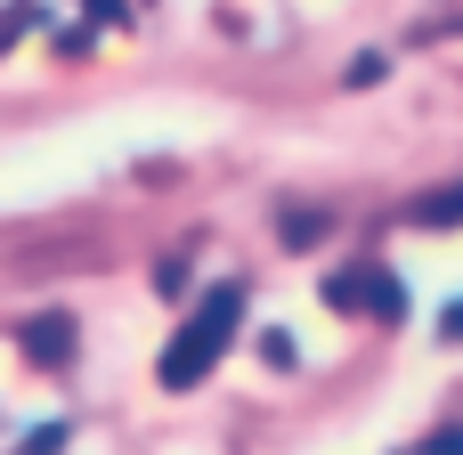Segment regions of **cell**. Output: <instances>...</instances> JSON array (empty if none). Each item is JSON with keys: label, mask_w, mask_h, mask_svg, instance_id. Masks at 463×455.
<instances>
[{"label": "cell", "mask_w": 463, "mask_h": 455, "mask_svg": "<svg viewBox=\"0 0 463 455\" xmlns=\"http://www.w3.org/2000/svg\"><path fill=\"white\" fill-rule=\"evenodd\" d=\"M236 309H244V285H220V293L187 318V334L163 350V383H171V391H195V383L220 366V350H228V334H236Z\"/></svg>", "instance_id": "1"}, {"label": "cell", "mask_w": 463, "mask_h": 455, "mask_svg": "<svg viewBox=\"0 0 463 455\" xmlns=\"http://www.w3.org/2000/svg\"><path fill=\"white\" fill-rule=\"evenodd\" d=\"M415 220H423V228H456V220H463V187H448V195H423V204H415Z\"/></svg>", "instance_id": "3"}, {"label": "cell", "mask_w": 463, "mask_h": 455, "mask_svg": "<svg viewBox=\"0 0 463 455\" xmlns=\"http://www.w3.org/2000/svg\"><path fill=\"white\" fill-rule=\"evenodd\" d=\"M24 24H41V8H8V16H0V49H8V41L24 33Z\"/></svg>", "instance_id": "4"}, {"label": "cell", "mask_w": 463, "mask_h": 455, "mask_svg": "<svg viewBox=\"0 0 463 455\" xmlns=\"http://www.w3.org/2000/svg\"><path fill=\"white\" fill-rule=\"evenodd\" d=\"M423 455H463V431H439V440H431Z\"/></svg>", "instance_id": "6"}, {"label": "cell", "mask_w": 463, "mask_h": 455, "mask_svg": "<svg viewBox=\"0 0 463 455\" xmlns=\"http://www.w3.org/2000/svg\"><path fill=\"white\" fill-rule=\"evenodd\" d=\"M448 342H463V301H456V309H448Z\"/></svg>", "instance_id": "7"}, {"label": "cell", "mask_w": 463, "mask_h": 455, "mask_svg": "<svg viewBox=\"0 0 463 455\" xmlns=\"http://www.w3.org/2000/svg\"><path fill=\"white\" fill-rule=\"evenodd\" d=\"M57 448H65V423H49V431H33V448H24V455H57Z\"/></svg>", "instance_id": "5"}, {"label": "cell", "mask_w": 463, "mask_h": 455, "mask_svg": "<svg viewBox=\"0 0 463 455\" xmlns=\"http://www.w3.org/2000/svg\"><path fill=\"white\" fill-rule=\"evenodd\" d=\"M24 358L65 366V358H73V318H33V326H24Z\"/></svg>", "instance_id": "2"}]
</instances>
